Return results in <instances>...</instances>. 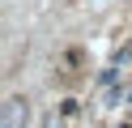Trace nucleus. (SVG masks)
Masks as SVG:
<instances>
[{
  "mask_svg": "<svg viewBox=\"0 0 132 128\" xmlns=\"http://www.w3.org/2000/svg\"><path fill=\"white\" fill-rule=\"evenodd\" d=\"M123 56H132V43H128V47H123Z\"/></svg>",
  "mask_w": 132,
  "mask_h": 128,
  "instance_id": "nucleus-3",
  "label": "nucleus"
},
{
  "mask_svg": "<svg viewBox=\"0 0 132 128\" xmlns=\"http://www.w3.org/2000/svg\"><path fill=\"white\" fill-rule=\"evenodd\" d=\"M26 119H30V102L21 94H9L4 98V124L0 128H26Z\"/></svg>",
  "mask_w": 132,
  "mask_h": 128,
  "instance_id": "nucleus-1",
  "label": "nucleus"
},
{
  "mask_svg": "<svg viewBox=\"0 0 132 128\" xmlns=\"http://www.w3.org/2000/svg\"><path fill=\"white\" fill-rule=\"evenodd\" d=\"M43 128H64V119H60V115H47V119H43Z\"/></svg>",
  "mask_w": 132,
  "mask_h": 128,
  "instance_id": "nucleus-2",
  "label": "nucleus"
}]
</instances>
